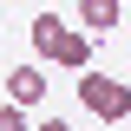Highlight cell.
Returning <instances> with one entry per match:
<instances>
[{
  "mask_svg": "<svg viewBox=\"0 0 131 131\" xmlns=\"http://www.w3.org/2000/svg\"><path fill=\"white\" fill-rule=\"evenodd\" d=\"M33 52L52 59V66H66V72H85V66H92V33L66 26L59 13H39L33 20Z\"/></svg>",
  "mask_w": 131,
  "mask_h": 131,
  "instance_id": "cell-1",
  "label": "cell"
},
{
  "mask_svg": "<svg viewBox=\"0 0 131 131\" xmlns=\"http://www.w3.org/2000/svg\"><path fill=\"white\" fill-rule=\"evenodd\" d=\"M79 105H85L92 118H105V125H118V118L131 112V85L112 79V72H92V66H85V72H79Z\"/></svg>",
  "mask_w": 131,
  "mask_h": 131,
  "instance_id": "cell-2",
  "label": "cell"
},
{
  "mask_svg": "<svg viewBox=\"0 0 131 131\" xmlns=\"http://www.w3.org/2000/svg\"><path fill=\"white\" fill-rule=\"evenodd\" d=\"M7 98L33 112V105L46 98V72H39V66H13V72H7Z\"/></svg>",
  "mask_w": 131,
  "mask_h": 131,
  "instance_id": "cell-3",
  "label": "cell"
},
{
  "mask_svg": "<svg viewBox=\"0 0 131 131\" xmlns=\"http://www.w3.org/2000/svg\"><path fill=\"white\" fill-rule=\"evenodd\" d=\"M79 20H85V33H112L125 20V0H79Z\"/></svg>",
  "mask_w": 131,
  "mask_h": 131,
  "instance_id": "cell-4",
  "label": "cell"
},
{
  "mask_svg": "<svg viewBox=\"0 0 131 131\" xmlns=\"http://www.w3.org/2000/svg\"><path fill=\"white\" fill-rule=\"evenodd\" d=\"M0 131H33V125H26V105L7 98V105H0Z\"/></svg>",
  "mask_w": 131,
  "mask_h": 131,
  "instance_id": "cell-5",
  "label": "cell"
},
{
  "mask_svg": "<svg viewBox=\"0 0 131 131\" xmlns=\"http://www.w3.org/2000/svg\"><path fill=\"white\" fill-rule=\"evenodd\" d=\"M33 131H72V125H66V118H39Z\"/></svg>",
  "mask_w": 131,
  "mask_h": 131,
  "instance_id": "cell-6",
  "label": "cell"
},
{
  "mask_svg": "<svg viewBox=\"0 0 131 131\" xmlns=\"http://www.w3.org/2000/svg\"><path fill=\"white\" fill-rule=\"evenodd\" d=\"M125 7H131V0H125Z\"/></svg>",
  "mask_w": 131,
  "mask_h": 131,
  "instance_id": "cell-7",
  "label": "cell"
}]
</instances>
